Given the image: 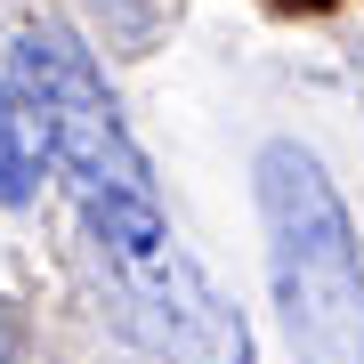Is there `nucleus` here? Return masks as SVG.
I'll return each mask as SVG.
<instances>
[{
	"instance_id": "nucleus-1",
	"label": "nucleus",
	"mask_w": 364,
	"mask_h": 364,
	"mask_svg": "<svg viewBox=\"0 0 364 364\" xmlns=\"http://www.w3.org/2000/svg\"><path fill=\"white\" fill-rule=\"evenodd\" d=\"M97 299L146 356L162 364H251V324L227 291L178 251L154 195H73Z\"/></svg>"
},
{
	"instance_id": "nucleus-4",
	"label": "nucleus",
	"mask_w": 364,
	"mask_h": 364,
	"mask_svg": "<svg viewBox=\"0 0 364 364\" xmlns=\"http://www.w3.org/2000/svg\"><path fill=\"white\" fill-rule=\"evenodd\" d=\"M41 162H49V146H41V122L25 114V97L0 81V210H25V203H33Z\"/></svg>"
},
{
	"instance_id": "nucleus-2",
	"label": "nucleus",
	"mask_w": 364,
	"mask_h": 364,
	"mask_svg": "<svg viewBox=\"0 0 364 364\" xmlns=\"http://www.w3.org/2000/svg\"><path fill=\"white\" fill-rule=\"evenodd\" d=\"M259 219L299 364H364V243L308 146H259Z\"/></svg>"
},
{
	"instance_id": "nucleus-5",
	"label": "nucleus",
	"mask_w": 364,
	"mask_h": 364,
	"mask_svg": "<svg viewBox=\"0 0 364 364\" xmlns=\"http://www.w3.org/2000/svg\"><path fill=\"white\" fill-rule=\"evenodd\" d=\"M105 9H114V16H138V9H146V0H105Z\"/></svg>"
},
{
	"instance_id": "nucleus-3",
	"label": "nucleus",
	"mask_w": 364,
	"mask_h": 364,
	"mask_svg": "<svg viewBox=\"0 0 364 364\" xmlns=\"http://www.w3.org/2000/svg\"><path fill=\"white\" fill-rule=\"evenodd\" d=\"M9 90L41 122V146L73 178V195H154V170H146L138 138L122 130L114 97H105V73L90 65V49L65 25H33L16 41Z\"/></svg>"
}]
</instances>
